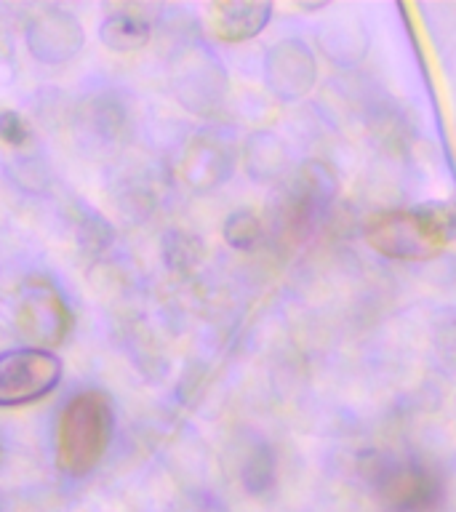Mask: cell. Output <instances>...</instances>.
I'll list each match as a JSON object with an SVG mask.
<instances>
[{
  "mask_svg": "<svg viewBox=\"0 0 456 512\" xmlns=\"http://www.w3.org/2000/svg\"><path fill=\"white\" fill-rule=\"evenodd\" d=\"M112 408L102 392H78L64 406L56 430V462L70 475H86L110 446Z\"/></svg>",
  "mask_w": 456,
  "mask_h": 512,
  "instance_id": "cell-1",
  "label": "cell"
},
{
  "mask_svg": "<svg viewBox=\"0 0 456 512\" xmlns=\"http://www.w3.org/2000/svg\"><path fill=\"white\" fill-rule=\"evenodd\" d=\"M62 363L46 350H11L0 355V406H24L54 390Z\"/></svg>",
  "mask_w": 456,
  "mask_h": 512,
  "instance_id": "cell-2",
  "label": "cell"
}]
</instances>
